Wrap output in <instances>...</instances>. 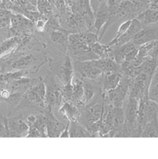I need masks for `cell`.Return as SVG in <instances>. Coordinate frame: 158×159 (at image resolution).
Wrapping results in <instances>:
<instances>
[{"instance_id":"obj_14","label":"cell","mask_w":158,"mask_h":159,"mask_svg":"<svg viewBox=\"0 0 158 159\" xmlns=\"http://www.w3.org/2000/svg\"><path fill=\"white\" fill-rule=\"evenodd\" d=\"M131 41L138 46L147 42L158 41V26L144 27Z\"/></svg>"},{"instance_id":"obj_35","label":"cell","mask_w":158,"mask_h":159,"mask_svg":"<svg viewBox=\"0 0 158 159\" xmlns=\"http://www.w3.org/2000/svg\"><path fill=\"white\" fill-rule=\"evenodd\" d=\"M69 126H70V121H67V123L64 129L63 130L62 134L60 136V138H70L69 135Z\"/></svg>"},{"instance_id":"obj_33","label":"cell","mask_w":158,"mask_h":159,"mask_svg":"<svg viewBox=\"0 0 158 159\" xmlns=\"http://www.w3.org/2000/svg\"><path fill=\"white\" fill-rule=\"evenodd\" d=\"M72 89H73L72 83L63 86V98L64 102H70L71 99V97H72Z\"/></svg>"},{"instance_id":"obj_12","label":"cell","mask_w":158,"mask_h":159,"mask_svg":"<svg viewBox=\"0 0 158 159\" xmlns=\"http://www.w3.org/2000/svg\"><path fill=\"white\" fill-rule=\"evenodd\" d=\"M43 80V79L40 76L34 78L24 77L19 79L9 81L6 83V86L11 94L17 93H24L30 87L35 85Z\"/></svg>"},{"instance_id":"obj_26","label":"cell","mask_w":158,"mask_h":159,"mask_svg":"<svg viewBox=\"0 0 158 159\" xmlns=\"http://www.w3.org/2000/svg\"><path fill=\"white\" fill-rule=\"evenodd\" d=\"M22 41L17 37H12L3 40L0 45V58L6 56L13 51Z\"/></svg>"},{"instance_id":"obj_30","label":"cell","mask_w":158,"mask_h":159,"mask_svg":"<svg viewBox=\"0 0 158 159\" xmlns=\"http://www.w3.org/2000/svg\"><path fill=\"white\" fill-rule=\"evenodd\" d=\"M131 22H132V20H125V21L122 22V23L120 25V26L118 27L116 37L109 43H108V44L110 46H115L117 44V43H118V41L119 39V38L126 32V31L130 27Z\"/></svg>"},{"instance_id":"obj_5","label":"cell","mask_w":158,"mask_h":159,"mask_svg":"<svg viewBox=\"0 0 158 159\" xmlns=\"http://www.w3.org/2000/svg\"><path fill=\"white\" fill-rule=\"evenodd\" d=\"M105 102L102 99L92 100L90 103L80 109L79 122L87 128L92 123L101 119L104 113Z\"/></svg>"},{"instance_id":"obj_8","label":"cell","mask_w":158,"mask_h":159,"mask_svg":"<svg viewBox=\"0 0 158 159\" xmlns=\"http://www.w3.org/2000/svg\"><path fill=\"white\" fill-rule=\"evenodd\" d=\"M74 75L81 79L97 80L103 75V72L94 64L93 61H73Z\"/></svg>"},{"instance_id":"obj_37","label":"cell","mask_w":158,"mask_h":159,"mask_svg":"<svg viewBox=\"0 0 158 159\" xmlns=\"http://www.w3.org/2000/svg\"><path fill=\"white\" fill-rule=\"evenodd\" d=\"M6 1V0H5ZM9 2H12V3H13L14 2V0H7Z\"/></svg>"},{"instance_id":"obj_31","label":"cell","mask_w":158,"mask_h":159,"mask_svg":"<svg viewBox=\"0 0 158 159\" xmlns=\"http://www.w3.org/2000/svg\"><path fill=\"white\" fill-rule=\"evenodd\" d=\"M80 35L83 41L90 47H91L96 42L100 41L99 35L93 31L87 30L80 32Z\"/></svg>"},{"instance_id":"obj_18","label":"cell","mask_w":158,"mask_h":159,"mask_svg":"<svg viewBox=\"0 0 158 159\" xmlns=\"http://www.w3.org/2000/svg\"><path fill=\"white\" fill-rule=\"evenodd\" d=\"M58 112L63 119L70 122L76 121L80 116V108L70 102H64L59 108Z\"/></svg>"},{"instance_id":"obj_4","label":"cell","mask_w":158,"mask_h":159,"mask_svg":"<svg viewBox=\"0 0 158 159\" xmlns=\"http://www.w3.org/2000/svg\"><path fill=\"white\" fill-rule=\"evenodd\" d=\"M46 86V106L52 108L60 107L64 102L63 98V85L53 71H49L43 79Z\"/></svg>"},{"instance_id":"obj_1","label":"cell","mask_w":158,"mask_h":159,"mask_svg":"<svg viewBox=\"0 0 158 159\" xmlns=\"http://www.w3.org/2000/svg\"><path fill=\"white\" fill-rule=\"evenodd\" d=\"M47 45L33 37L25 38L10 53L0 58L3 73L27 70L35 74L52 60L46 54Z\"/></svg>"},{"instance_id":"obj_29","label":"cell","mask_w":158,"mask_h":159,"mask_svg":"<svg viewBox=\"0 0 158 159\" xmlns=\"http://www.w3.org/2000/svg\"><path fill=\"white\" fill-rule=\"evenodd\" d=\"M148 97L149 99L158 103V66L155 70L150 80Z\"/></svg>"},{"instance_id":"obj_21","label":"cell","mask_w":158,"mask_h":159,"mask_svg":"<svg viewBox=\"0 0 158 159\" xmlns=\"http://www.w3.org/2000/svg\"><path fill=\"white\" fill-rule=\"evenodd\" d=\"M143 28V26L137 18L132 19L130 27L126 32L119 38L117 44L115 46H120L131 41Z\"/></svg>"},{"instance_id":"obj_32","label":"cell","mask_w":158,"mask_h":159,"mask_svg":"<svg viewBox=\"0 0 158 159\" xmlns=\"http://www.w3.org/2000/svg\"><path fill=\"white\" fill-rule=\"evenodd\" d=\"M157 41H152L145 43L138 46V56L141 57H146L154 48Z\"/></svg>"},{"instance_id":"obj_2","label":"cell","mask_w":158,"mask_h":159,"mask_svg":"<svg viewBox=\"0 0 158 159\" xmlns=\"http://www.w3.org/2000/svg\"><path fill=\"white\" fill-rule=\"evenodd\" d=\"M46 107V86L43 80L30 87L24 93L16 111L34 108L40 111Z\"/></svg>"},{"instance_id":"obj_22","label":"cell","mask_w":158,"mask_h":159,"mask_svg":"<svg viewBox=\"0 0 158 159\" xmlns=\"http://www.w3.org/2000/svg\"><path fill=\"white\" fill-rule=\"evenodd\" d=\"M136 18L143 27L152 25L158 22V11L148 7L140 13Z\"/></svg>"},{"instance_id":"obj_28","label":"cell","mask_w":158,"mask_h":159,"mask_svg":"<svg viewBox=\"0 0 158 159\" xmlns=\"http://www.w3.org/2000/svg\"><path fill=\"white\" fill-rule=\"evenodd\" d=\"M141 138H158V118L150 120L146 123Z\"/></svg>"},{"instance_id":"obj_13","label":"cell","mask_w":158,"mask_h":159,"mask_svg":"<svg viewBox=\"0 0 158 159\" xmlns=\"http://www.w3.org/2000/svg\"><path fill=\"white\" fill-rule=\"evenodd\" d=\"M55 75L63 86L72 83L74 77V61L69 54H66L64 61Z\"/></svg>"},{"instance_id":"obj_6","label":"cell","mask_w":158,"mask_h":159,"mask_svg":"<svg viewBox=\"0 0 158 159\" xmlns=\"http://www.w3.org/2000/svg\"><path fill=\"white\" fill-rule=\"evenodd\" d=\"M35 29V23L21 14H13L11 19V32L12 37L21 39L33 37Z\"/></svg>"},{"instance_id":"obj_10","label":"cell","mask_w":158,"mask_h":159,"mask_svg":"<svg viewBox=\"0 0 158 159\" xmlns=\"http://www.w3.org/2000/svg\"><path fill=\"white\" fill-rule=\"evenodd\" d=\"M39 112H42L46 117L48 138H60L66 125L54 116L53 113V108L47 106Z\"/></svg>"},{"instance_id":"obj_24","label":"cell","mask_w":158,"mask_h":159,"mask_svg":"<svg viewBox=\"0 0 158 159\" xmlns=\"http://www.w3.org/2000/svg\"><path fill=\"white\" fill-rule=\"evenodd\" d=\"M70 138H92L86 128L79 121L70 122Z\"/></svg>"},{"instance_id":"obj_3","label":"cell","mask_w":158,"mask_h":159,"mask_svg":"<svg viewBox=\"0 0 158 159\" xmlns=\"http://www.w3.org/2000/svg\"><path fill=\"white\" fill-rule=\"evenodd\" d=\"M67 54L73 61H93L100 59L81 38L80 32L71 33L69 35Z\"/></svg>"},{"instance_id":"obj_25","label":"cell","mask_w":158,"mask_h":159,"mask_svg":"<svg viewBox=\"0 0 158 159\" xmlns=\"http://www.w3.org/2000/svg\"><path fill=\"white\" fill-rule=\"evenodd\" d=\"M92 51L100 58H112L113 53V47L109 46L108 44H103L100 41L95 43L91 47Z\"/></svg>"},{"instance_id":"obj_27","label":"cell","mask_w":158,"mask_h":159,"mask_svg":"<svg viewBox=\"0 0 158 159\" xmlns=\"http://www.w3.org/2000/svg\"><path fill=\"white\" fill-rule=\"evenodd\" d=\"M32 75V72L27 70H19L14 71H10L0 74V82L7 83L9 81L19 79L24 77H28Z\"/></svg>"},{"instance_id":"obj_17","label":"cell","mask_w":158,"mask_h":159,"mask_svg":"<svg viewBox=\"0 0 158 159\" xmlns=\"http://www.w3.org/2000/svg\"><path fill=\"white\" fill-rule=\"evenodd\" d=\"M93 63L105 75L122 72L121 66L112 58H103L93 60Z\"/></svg>"},{"instance_id":"obj_7","label":"cell","mask_w":158,"mask_h":159,"mask_svg":"<svg viewBox=\"0 0 158 159\" xmlns=\"http://www.w3.org/2000/svg\"><path fill=\"white\" fill-rule=\"evenodd\" d=\"M29 129L27 138H48L47 120L41 112L39 114H30L26 117Z\"/></svg>"},{"instance_id":"obj_11","label":"cell","mask_w":158,"mask_h":159,"mask_svg":"<svg viewBox=\"0 0 158 159\" xmlns=\"http://www.w3.org/2000/svg\"><path fill=\"white\" fill-rule=\"evenodd\" d=\"M69 34L70 33L63 28L54 30L48 34L49 44L63 54L66 55L67 52Z\"/></svg>"},{"instance_id":"obj_23","label":"cell","mask_w":158,"mask_h":159,"mask_svg":"<svg viewBox=\"0 0 158 159\" xmlns=\"http://www.w3.org/2000/svg\"><path fill=\"white\" fill-rule=\"evenodd\" d=\"M122 77V72H116L109 75L103 74L102 93H105L118 87Z\"/></svg>"},{"instance_id":"obj_16","label":"cell","mask_w":158,"mask_h":159,"mask_svg":"<svg viewBox=\"0 0 158 159\" xmlns=\"http://www.w3.org/2000/svg\"><path fill=\"white\" fill-rule=\"evenodd\" d=\"M109 17V11L107 5V0H106L102 3L98 11L95 14V23L93 32L99 35L100 32L108 22Z\"/></svg>"},{"instance_id":"obj_38","label":"cell","mask_w":158,"mask_h":159,"mask_svg":"<svg viewBox=\"0 0 158 159\" xmlns=\"http://www.w3.org/2000/svg\"><path fill=\"white\" fill-rule=\"evenodd\" d=\"M3 40H1V39H0V45H1V43H2V41Z\"/></svg>"},{"instance_id":"obj_36","label":"cell","mask_w":158,"mask_h":159,"mask_svg":"<svg viewBox=\"0 0 158 159\" xmlns=\"http://www.w3.org/2000/svg\"><path fill=\"white\" fill-rule=\"evenodd\" d=\"M6 87V83H2V82H0V103L3 102V100L2 99V97H1V92H2V90Z\"/></svg>"},{"instance_id":"obj_15","label":"cell","mask_w":158,"mask_h":159,"mask_svg":"<svg viewBox=\"0 0 158 159\" xmlns=\"http://www.w3.org/2000/svg\"><path fill=\"white\" fill-rule=\"evenodd\" d=\"M138 107L139 100L128 96L123 106L125 121L129 123H135L137 121Z\"/></svg>"},{"instance_id":"obj_9","label":"cell","mask_w":158,"mask_h":159,"mask_svg":"<svg viewBox=\"0 0 158 159\" xmlns=\"http://www.w3.org/2000/svg\"><path fill=\"white\" fill-rule=\"evenodd\" d=\"M25 118L22 114L12 117H6L9 138H27L29 127Z\"/></svg>"},{"instance_id":"obj_19","label":"cell","mask_w":158,"mask_h":159,"mask_svg":"<svg viewBox=\"0 0 158 159\" xmlns=\"http://www.w3.org/2000/svg\"><path fill=\"white\" fill-rule=\"evenodd\" d=\"M12 15L10 11L0 9V39L2 40L12 37L10 30Z\"/></svg>"},{"instance_id":"obj_34","label":"cell","mask_w":158,"mask_h":159,"mask_svg":"<svg viewBox=\"0 0 158 159\" xmlns=\"http://www.w3.org/2000/svg\"><path fill=\"white\" fill-rule=\"evenodd\" d=\"M148 56L151 57L158 64V41H157L156 44L155 45L152 50L150 51Z\"/></svg>"},{"instance_id":"obj_20","label":"cell","mask_w":158,"mask_h":159,"mask_svg":"<svg viewBox=\"0 0 158 159\" xmlns=\"http://www.w3.org/2000/svg\"><path fill=\"white\" fill-rule=\"evenodd\" d=\"M72 84L73 89L70 103L81 109L82 107L84 106L82 102L84 93L83 80L78 77H74Z\"/></svg>"}]
</instances>
